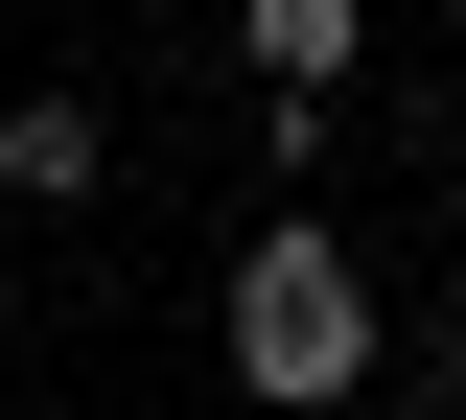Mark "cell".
Masks as SVG:
<instances>
[{
    "label": "cell",
    "mask_w": 466,
    "mask_h": 420,
    "mask_svg": "<svg viewBox=\"0 0 466 420\" xmlns=\"http://www.w3.org/2000/svg\"><path fill=\"white\" fill-rule=\"evenodd\" d=\"M233 397H280V420H350L373 397V351H397V327H373V257L327 234V210H257V234H233Z\"/></svg>",
    "instance_id": "1"
},
{
    "label": "cell",
    "mask_w": 466,
    "mask_h": 420,
    "mask_svg": "<svg viewBox=\"0 0 466 420\" xmlns=\"http://www.w3.org/2000/svg\"><path fill=\"white\" fill-rule=\"evenodd\" d=\"M443 397H466V351H443Z\"/></svg>",
    "instance_id": "4"
},
{
    "label": "cell",
    "mask_w": 466,
    "mask_h": 420,
    "mask_svg": "<svg viewBox=\"0 0 466 420\" xmlns=\"http://www.w3.org/2000/svg\"><path fill=\"white\" fill-rule=\"evenodd\" d=\"M233 47H257V94H280V118H327L350 70H373V0H233Z\"/></svg>",
    "instance_id": "2"
},
{
    "label": "cell",
    "mask_w": 466,
    "mask_h": 420,
    "mask_svg": "<svg viewBox=\"0 0 466 420\" xmlns=\"http://www.w3.org/2000/svg\"><path fill=\"white\" fill-rule=\"evenodd\" d=\"M0 187L24 210H94L116 187V94H0Z\"/></svg>",
    "instance_id": "3"
}]
</instances>
